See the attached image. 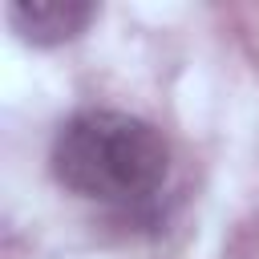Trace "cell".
<instances>
[{
	"mask_svg": "<svg viewBox=\"0 0 259 259\" xmlns=\"http://www.w3.org/2000/svg\"><path fill=\"white\" fill-rule=\"evenodd\" d=\"M170 170L162 134L121 109H85L69 117L53 142V174L65 190L130 206L150 198Z\"/></svg>",
	"mask_w": 259,
	"mask_h": 259,
	"instance_id": "6da1fadb",
	"label": "cell"
},
{
	"mask_svg": "<svg viewBox=\"0 0 259 259\" xmlns=\"http://www.w3.org/2000/svg\"><path fill=\"white\" fill-rule=\"evenodd\" d=\"M93 4L89 0H16L8 8L12 28L28 40V45H65L73 40L89 20H93Z\"/></svg>",
	"mask_w": 259,
	"mask_h": 259,
	"instance_id": "7a4b0ae2",
	"label": "cell"
}]
</instances>
